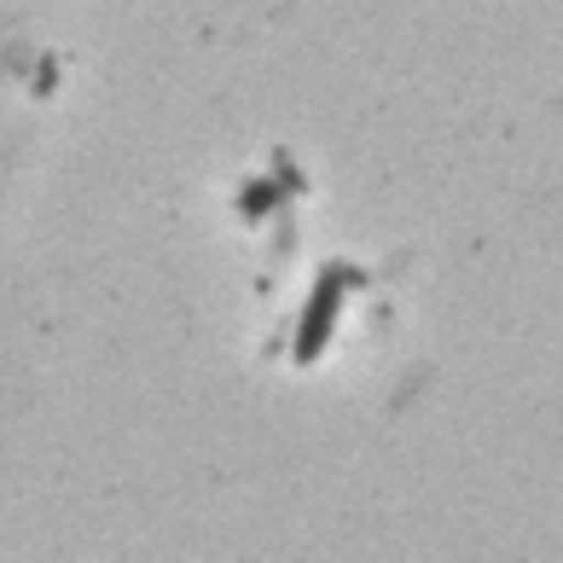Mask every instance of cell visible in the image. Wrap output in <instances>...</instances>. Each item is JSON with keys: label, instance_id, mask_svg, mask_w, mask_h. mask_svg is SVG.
Here are the masks:
<instances>
[{"label": "cell", "instance_id": "1", "mask_svg": "<svg viewBox=\"0 0 563 563\" xmlns=\"http://www.w3.org/2000/svg\"><path fill=\"white\" fill-rule=\"evenodd\" d=\"M331 297H338V285H331V279H320L314 302H308V331H302V343H297V354H302V361H314V354H320L325 320H331Z\"/></svg>", "mask_w": 563, "mask_h": 563}]
</instances>
